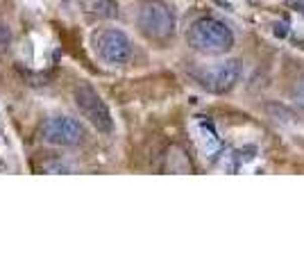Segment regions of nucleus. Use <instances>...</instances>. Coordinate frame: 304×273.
<instances>
[{
	"mask_svg": "<svg viewBox=\"0 0 304 273\" xmlns=\"http://www.w3.org/2000/svg\"><path fill=\"white\" fill-rule=\"evenodd\" d=\"M93 50L109 66H123L132 59V41L120 30H102L93 36Z\"/></svg>",
	"mask_w": 304,
	"mask_h": 273,
	"instance_id": "nucleus-4",
	"label": "nucleus"
},
{
	"mask_svg": "<svg viewBox=\"0 0 304 273\" xmlns=\"http://www.w3.org/2000/svg\"><path fill=\"white\" fill-rule=\"evenodd\" d=\"M136 25L148 39L163 41L175 32V16L161 0H143L136 14Z\"/></svg>",
	"mask_w": 304,
	"mask_h": 273,
	"instance_id": "nucleus-2",
	"label": "nucleus"
},
{
	"mask_svg": "<svg viewBox=\"0 0 304 273\" xmlns=\"http://www.w3.org/2000/svg\"><path fill=\"white\" fill-rule=\"evenodd\" d=\"M41 134L50 146H77L84 141V127L71 116H52L43 123Z\"/></svg>",
	"mask_w": 304,
	"mask_h": 273,
	"instance_id": "nucleus-6",
	"label": "nucleus"
},
{
	"mask_svg": "<svg viewBox=\"0 0 304 273\" xmlns=\"http://www.w3.org/2000/svg\"><path fill=\"white\" fill-rule=\"evenodd\" d=\"M266 112L270 114L272 118H277V121H281V123H295V114L290 112L288 107H284V105H268L266 107Z\"/></svg>",
	"mask_w": 304,
	"mask_h": 273,
	"instance_id": "nucleus-8",
	"label": "nucleus"
},
{
	"mask_svg": "<svg viewBox=\"0 0 304 273\" xmlns=\"http://www.w3.org/2000/svg\"><path fill=\"white\" fill-rule=\"evenodd\" d=\"M293 100L297 103V107L304 109V75L297 80V84L293 86Z\"/></svg>",
	"mask_w": 304,
	"mask_h": 273,
	"instance_id": "nucleus-9",
	"label": "nucleus"
},
{
	"mask_svg": "<svg viewBox=\"0 0 304 273\" xmlns=\"http://www.w3.org/2000/svg\"><path fill=\"white\" fill-rule=\"evenodd\" d=\"M275 34L277 36H286V34H288V25H286V23H277V25H275Z\"/></svg>",
	"mask_w": 304,
	"mask_h": 273,
	"instance_id": "nucleus-11",
	"label": "nucleus"
},
{
	"mask_svg": "<svg viewBox=\"0 0 304 273\" xmlns=\"http://www.w3.org/2000/svg\"><path fill=\"white\" fill-rule=\"evenodd\" d=\"M189 43L198 53L204 55H222L234 46V34L222 21L211 16L198 18L189 30Z\"/></svg>",
	"mask_w": 304,
	"mask_h": 273,
	"instance_id": "nucleus-1",
	"label": "nucleus"
},
{
	"mask_svg": "<svg viewBox=\"0 0 304 273\" xmlns=\"http://www.w3.org/2000/svg\"><path fill=\"white\" fill-rule=\"evenodd\" d=\"M9 39H12V32H9V27L5 25L3 21H0V48H5V46L9 43Z\"/></svg>",
	"mask_w": 304,
	"mask_h": 273,
	"instance_id": "nucleus-10",
	"label": "nucleus"
},
{
	"mask_svg": "<svg viewBox=\"0 0 304 273\" xmlns=\"http://www.w3.org/2000/svg\"><path fill=\"white\" fill-rule=\"evenodd\" d=\"M240 77V62L238 59H225L213 66H207L204 71L198 73V82L207 91L213 94H225L238 82Z\"/></svg>",
	"mask_w": 304,
	"mask_h": 273,
	"instance_id": "nucleus-5",
	"label": "nucleus"
},
{
	"mask_svg": "<svg viewBox=\"0 0 304 273\" xmlns=\"http://www.w3.org/2000/svg\"><path fill=\"white\" fill-rule=\"evenodd\" d=\"M84 5L89 9V14H93L98 18H113L118 14V5L113 0H86Z\"/></svg>",
	"mask_w": 304,
	"mask_h": 273,
	"instance_id": "nucleus-7",
	"label": "nucleus"
},
{
	"mask_svg": "<svg viewBox=\"0 0 304 273\" xmlns=\"http://www.w3.org/2000/svg\"><path fill=\"white\" fill-rule=\"evenodd\" d=\"M302 14H304V9H302Z\"/></svg>",
	"mask_w": 304,
	"mask_h": 273,
	"instance_id": "nucleus-12",
	"label": "nucleus"
},
{
	"mask_svg": "<svg viewBox=\"0 0 304 273\" xmlns=\"http://www.w3.org/2000/svg\"><path fill=\"white\" fill-rule=\"evenodd\" d=\"M73 98H75V107L80 109V114L98 132H111L113 130L111 112H109L104 100L100 98V94L91 84L80 82V84L75 86V91H73Z\"/></svg>",
	"mask_w": 304,
	"mask_h": 273,
	"instance_id": "nucleus-3",
	"label": "nucleus"
}]
</instances>
